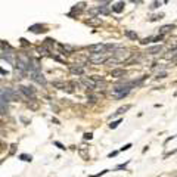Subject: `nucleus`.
<instances>
[{
    "label": "nucleus",
    "instance_id": "obj_1",
    "mask_svg": "<svg viewBox=\"0 0 177 177\" xmlns=\"http://www.w3.org/2000/svg\"><path fill=\"white\" fill-rule=\"evenodd\" d=\"M108 53L106 52H100V53H92L90 56H87V62L93 65H102L105 64V61L108 59Z\"/></svg>",
    "mask_w": 177,
    "mask_h": 177
},
{
    "label": "nucleus",
    "instance_id": "obj_2",
    "mask_svg": "<svg viewBox=\"0 0 177 177\" xmlns=\"http://www.w3.org/2000/svg\"><path fill=\"white\" fill-rule=\"evenodd\" d=\"M111 56H112V58H115L118 62H124V61H127V59L131 56V53H130V52H129L127 49H120V47H117V49H114V50H112Z\"/></svg>",
    "mask_w": 177,
    "mask_h": 177
},
{
    "label": "nucleus",
    "instance_id": "obj_3",
    "mask_svg": "<svg viewBox=\"0 0 177 177\" xmlns=\"http://www.w3.org/2000/svg\"><path fill=\"white\" fill-rule=\"evenodd\" d=\"M18 89H19V92L22 93L27 99H30V102L36 100V89L33 86H19Z\"/></svg>",
    "mask_w": 177,
    "mask_h": 177
},
{
    "label": "nucleus",
    "instance_id": "obj_4",
    "mask_svg": "<svg viewBox=\"0 0 177 177\" xmlns=\"http://www.w3.org/2000/svg\"><path fill=\"white\" fill-rule=\"evenodd\" d=\"M30 78L33 80V81H36V83H38V84H41V86H46V78H44V75L40 72V69L38 71H31L30 72Z\"/></svg>",
    "mask_w": 177,
    "mask_h": 177
},
{
    "label": "nucleus",
    "instance_id": "obj_5",
    "mask_svg": "<svg viewBox=\"0 0 177 177\" xmlns=\"http://www.w3.org/2000/svg\"><path fill=\"white\" fill-rule=\"evenodd\" d=\"M28 31H30V33H34V34H40V33H46L47 27L41 25V24H34V25L28 27Z\"/></svg>",
    "mask_w": 177,
    "mask_h": 177
},
{
    "label": "nucleus",
    "instance_id": "obj_6",
    "mask_svg": "<svg viewBox=\"0 0 177 177\" xmlns=\"http://www.w3.org/2000/svg\"><path fill=\"white\" fill-rule=\"evenodd\" d=\"M109 75L114 77V78H122V77L127 75V71L122 69V68H112L111 72H109Z\"/></svg>",
    "mask_w": 177,
    "mask_h": 177
},
{
    "label": "nucleus",
    "instance_id": "obj_7",
    "mask_svg": "<svg viewBox=\"0 0 177 177\" xmlns=\"http://www.w3.org/2000/svg\"><path fill=\"white\" fill-rule=\"evenodd\" d=\"M87 50L92 52V53H100V52H105V43L90 44V46H87Z\"/></svg>",
    "mask_w": 177,
    "mask_h": 177
},
{
    "label": "nucleus",
    "instance_id": "obj_8",
    "mask_svg": "<svg viewBox=\"0 0 177 177\" xmlns=\"http://www.w3.org/2000/svg\"><path fill=\"white\" fill-rule=\"evenodd\" d=\"M69 71H71V74H74V75H84V72H86V69H84V67H81V65H71L69 67Z\"/></svg>",
    "mask_w": 177,
    "mask_h": 177
},
{
    "label": "nucleus",
    "instance_id": "obj_9",
    "mask_svg": "<svg viewBox=\"0 0 177 177\" xmlns=\"http://www.w3.org/2000/svg\"><path fill=\"white\" fill-rule=\"evenodd\" d=\"M86 25L90 27H100L102 25V19L99 16H90L89 19H86Z\"/></svg>",
    "mask_w": 177,
    "mask_h": 177
},
{
    "label": "nucleus",
    "instance_id": "obj_10",
    "mask_svg": "<svg viewBox=\"0 0 177 177\" xmlns=\"http://www.w3.org/2000/svg\"><path fill=\"white\" fill-rule=\"evenodd\" d=\"M162 49H164L162 44H155V46L148 47L146 53H148V55H158V53H161V52H162Z\"/></svg>",
    "mask_w": 177,
    "mask_h": 177
},
{
    "label": "nucleus",
    "instance_id": "obj_11",
    "mask_svg": "<svg viewBox=\"0 0 177 177\" xmlns=\"http://www.w3.org/2000/svg\"><path fill=\"white\" fill-rule=\"evenodd\" d=\"M124 6H126V3H124V2H118V3L111 6V10H112L114 13H121L122 10H124Z\"/></svg>",
    "mask_w": 177,
    "mask_h": 177
},
{
    "label": "nucleus",
    "instance_id": "obj_12",
    "mask_svg": "<svg viewBox=\"0 0 177 177\" xmlns=\"http://www.w3.org/2000/svg\"><path fill=\"white\" fill-rule=\"evenodd\" d=\"M124 36H126L129 40H133V41H137L139 40L137 33H134V31H131V30H126V31H124Z\"/></svg>",
    "mask_w": 177,
    "mask_h": 177
},
{
    "label": "nucleus",
    "instance_id": "obj_13",
    "mask_svg": "<svg viewBox=\"0 0 177 177\" xmlns=\"http://www.w3.org/2000/svg\"><path fill=\"white\" fill-rule=\"evenodd\" d=\"M176 28V25L174 24H168V25H164V27H161L160 28V34H162V36H165L167 33H170L171 30H174Z\"/></svg>",
    "mask_w": 177,
    "mask_h": 177
},
{
    "label": "nucleus",
    "instance_id": "obj_14",
    "mask_svg": "<svg viewBox=\"0 0 177 177\" xmlns=\"http://www.w3.org/2000/svg\"><path fill=\"white\" fill-rule=\"evenodd\" d=\"M89 148H84V146H81V149L78 151V153H80V157L83 158V160H90V155H89V151H87Z\"/></svg>",
    "mask_w": 177,
    "mask_h": 177
},
{
    "label": "nucleus",
    "instance_id": "obj_15",
    "mask_svg": "<svg viewBox=\"0 0 177 177\" xmlns=\"http://www.w3.org/2000/svg\"><path fill=\"white\" fill-rule=\"evenodd\" d=\"M131 108V105H126V106H121L120 109H117V112L115 114H114V117H115V115H122V114H126L129 109Z\"/></svg>",
    "mask_w": 177,
    "mask_h": 177
},
{
    "label": "nucleus",
    "instance_id": "obj_16",
    "mask_svg": "<svg viewBox=\"0 0 177 177\" xmlns=\"http://www.w3.org/2000/svg\"><path fill=\"white\" fill-rule=\"evenodd\" d=\"M105 64H106V67H114V65H117V64H120V62L115 59V58H108L106 61H105Z\"/></svg>",
    "mask_w": 177,
    "mask_h": 177
},
{
    "label": "nucleus",
    "instance_id": "obj_17",
    "mask_svg": "<svg viewBox=\"0 0 177 177\" xmlns=\"http://www.w3.org/2000/svg\"><path fill=\"white\" fill-rule=\"evenodd\" d=\"M7 112H9V106L6 105V103L0 102V114H3V115H6Z\"/></svg>",
    "mask_w": 177,
    "mask_h": 177
},
{
    "label": "nucleus",
    "instance_id": "obj_18",
    "mask_svg": "<svg viewBox=\"0 0 177 177\" xmlns=\"http://www.w3.org/2000/svg\"><path fill=\"white\" fill-rule=\"evenodd\" d=\"M87 100H89L90 103H95V102H98V96L93 95L92 92H89V93H87Z\"/></svg>",
    "mask_w": 177,
    "mask_h": 177
},
{
    "label": "nucleus",
    "instance_id": "obj_19",
    "mask_svg": "<svg viewBox=\"0 0 177 177\" xmlns=\"http://www.w3.org/2000/svg\"><path fill=\"white\" fill-rule=\"evenodd\" d=\"M90 80H92V81H95V83H102V81H105V78H103L102 75H98V74L92 75V77H90Z\"/></svg>",
    "mask_w": 177,
    "mask_h": 177
},
{
    "label": "nucleus",
    "instance_id": "obj_20",
    "mask_svg": "<svg viewBox=\"0 0 177 177\" xmlns=\"http://www.w3.org/2000/svg\"><path fill=\"white\" fill-rule=\"evenodd\" d=\"M19 160L27 161V162H31V161H33V157H31V155H27V153H21V155H19Z\"/></svg>",
    "mask_w": 177,
    "mask_h": 177
},
{
    "label": "nucleus",
    "instance_id": "obj_21",
    "mask_svg": "<svg viewBox=\"0 0 177 177\" xmlns=\"http://www.w3.org/2000/svg\"><path fill=\"white\" fill-rule=\"evenodd\" d=\"M44 46H49V47H52V46H55L56 43H55V40L53 38H50V37H47L46 40H44V43H43Z\"/></svg>",
    "mask_w": 177,
    "mask_h": 177
},
{
    "label": "nucleus",
    "instance_id": "obj_22",
    "mask_svg": "<svg viewBox=\"0 0 177 177\" xmlns=\"http://www.w3.org/2000/svg\"><path fill=\"white\" fill-rule=\"evenodd\" d=\"M160 6H161V2H160V0H153L152 5L149 6V9H151V10H155V9H158Z\"/></svg>",
    "mask_w": 177,
    "mask_h": 177
},
{
    "label": "nucleus",
    "instance_id": "obj_23",
    "mask_svg": "<svg viewBox=\"0 0 177 177\" xmlns=\"http://www.w3.org/2000/svg\"><path fill=\"white\" fill-rule=\"evenodd\" d=\"M164 18V13H158V15H153L151 19H149V22H155V21H160Z\"/></svg>",
    "mask_w": 177,
    "mask_h": 177
},
{
    "label": "nucleus",
    "instance_id": "obj_24",
    "mask_svg": "<svg viewBox=\"0 0 177 177\" xmlns=\"http://www.w3.org/2000/svg\"><path fill=\"white\" fill-rule=\"evenodd\" d=\"M149 43H152V36H149V37H146V38L140 40V44H149Z\"/></svg>",
    "mask_w": 177,
    "mask_h": 177
},
{
    "label": "nucleus",
    "instance_id": "obj_25",
    "mask_svg": "<svg viewBox=\"0 0 177 177\" xmlns=\"http://www.w3.org/2000/svg\"><path fill=\"white\" fill-rule=\"evenodd\" d=\"M121 124V120H117V121H112L111 124H109V129H117L118 126Z\"/></svg>",
    "mask_w": 177,
    "mask_h": 177
},
{
    "label": "nucleus",
    "instance_id": "obj_26",
    "mask_svg": "<svg viewBox=\"0 0 177 177\" xmlns=\"http://www.w3.org/2000/svg\"><path fill=\"white\" fill-rule=\"evenodd\" d=\"M164 40V36L160 34L158 37H152V43H158V41H162Z\"/></svg>",
    "mask_w": 177,
    "mask_h": 177
},
{
    "label": "nucleus",
    "instance_id": "obj_27",
    "mask_svg": "<svg viewBox=\"0 0 177 177\" xmlns=\"http://www.w3.org/2000/svg\"><path fill=\"white\" fill-rule=\"evenodd\" d=\"M167 75H168V72H167V71H161V72H158L157 78H165Z\"/></svg>",
    "mask_w": 177,
    "mask_h": 177
},
{
    "label": "nucleus",
    "instance_id": "obj_28",
    "mask_svg": "<svg viewBox=\"0 0 177 177\" xmlns=\"http://www.w3.org/2000/svg\"><path fill=\"white\" fill-rule=\"evenodd\" d=\"M53 143H55V146H58V148H59V149H62V151H65V149H67V148L64 146V145L61 143V142H53Z\"/></svg>",
    "mask_w": 177,
    "mask_h": 177
},
{
    "label": "nucleus",
    "instance_id": "obj_29",
    "mask_svg": "<svg viewBox=\"0 0 177 177\" xmlns=\"http://www.w3.org/2000/svg\"><path fill=\"white\" fill-rule=\"evenodd\" d=\"M130 148H131V143H127V145H124V146H122L120 151H121V152H124V151H129Z\"/></svg>",
    "mask_w": 177,
    "mask_h": 177
},
{
    "label": "nucleus",
    "instance_id": "obj_30",
    "mask_svg": "<svg viewBox=\"0 0 177 177\" xmlns=\"http://www.w3.org/2000/svg\"><path fill=\"white\" fill-rule=\"evenodd\" d=\"M93 137V133H84V140H90Z\"/></svg>",
    "mask_w": 177,
    "mask_h": 177
},
{
    "label": "nucleus",
    "instance_id": "obj_31",
    "mask_svg": "<svg viewBox=\"0 0 177 177\" xmlns=\"http://www.w3.org/2000/svg\"><path fill=\"white\" fill-rule=\"evenodd\" d=\"M109 170H103V171H100V173H98V174H95V176H92V177H100V176H103V174H106Z\"/></svg>",
    "mask_w": 177,
    "mask_h": 177
},
{
    "label": "nucleus",
    "instance_id": "obj_32",
    "mask_svg": "<svg viewBox=\"0 0 177 177\" xmlns=\"http://www.w3.org/2000/svg\"><path fill=\"white\" fill-rule=\"evenodd\" d=\"M19 41H21V44H22V46H30V43L25 38H19Z\"/></svg>",
    "mask_w": 177,
    "mask_h": 177
},
{
    "label": "nucleus",
    "instance_id": "obj_33",
    "mask_svg": "<svg viewBox=\"0 0 177 177\" xmlns=\"http://www.w3.org/2000/svg\"><path fill=\"white\" fill-rule=\"evenodd\" d=\"M127 164H129V162H126V164H120L118 167H117V170H122V168H126V167H127Z\"/></svg>",
    "mask_w": 177,
    "mask_h": 177
},
{
    "label": "nucleus",
    "instance_id": "obj_34",
    "mask_svg": "<svg viewBox=\"0 0 177 177\" xmlns=\"http://www.w3.org/2000/svg\"><path fill=\"white\" fill-rule=\"evenodd\" d=\"M129 2H131V3H134V5H140L142 0H129Z\"/></svg>",
    "mask_w": 177,
    "mask_h": 177
},
{
    "label": "nucleus",
    "instance_id": "obj_35",
    "mask_svg": "<svg viewBox=\"0 0 177 177\" xmlns=\"http://www.w3.org/2000/svg\"><path fill=\"white\" fill-rule=\"evenodd\" d=\"M0 74H2V75H7V71L3 69V68H0Z\"/></svg>",
    "mask_w": 177,
    "mask_h": 177
},
{
    "label": "nucleus",
    "instance_id": "obj_36",
    "mask_svg": "<svg viewBox=\"0 0 177 177\" xmlns=\"http://www.w3.org/2000/svg\"><path fill=\"white\" fill-rule=\"evenodd\" d=\"M117 153H118V151H115V152H111V153L108 155V158H112V157H115Z\"/></svg>",
    "mask_w": 177,
    "mask_h": 177
},
{
    "label": "nucleus",
    "instance_id": "obj_37",
    "mask_svg": "<svg viewBox=\"0 0 177 177\" xmlns=\"http://www.w3.org/2000/svg\"><path fill=\"white\" fill-rule=\"evenodd\" d=\"M164 3H168V0H164Z\"/></svg>",
    "mask_w": 177,
    "mask_h": 177
},
{
    "label": "nucleus",
    "instance_id": "obj_38",
    "mask_svg": "<svg viewBox=\"0 0 177 177\" xmlns=\"http://www.w3.org/2000/svg\"><path fill=\"white\" fill-rule=\"evenodd\" d=\"M0 49H2V41H0Z\"/></svg>",
    "mask_w": 177,
    "mask_h": 177
}]
</instances>
